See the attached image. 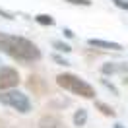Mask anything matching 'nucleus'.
<instances>
[{
  "mask_svg": "<svg viewBox=\"0 0 128 128\" xmlns=\"http://www.w3.org/2000/svg\"><path fill=\"white\" fill-rule=\"evenodd\" d=\"M0 52L12 56L16 60H22V62H33L41 58V50L33 41L25 37L8 35V33H0Z\"/></svg>",
  "mask_w": 128,
  "mask_h": 128,
  "instance_id": "obj_1",
  "label": "nucleus"
},
{
  "mask_svg": "<svg viewBox=\"0 0 128 128\" xmlns=\"http://www.w3.org/2000/svg\"><path fill=\"white\" fill-rule=\"evenodd\" d=\"M56 84L62 89L74 93V95L86 97V99H93L95 97V89L91 88L88 82H84L80 76H76V74H58L56 76Z\"/></svg>",
  "mask_w": 128,
  "mask_h": 128,
  "instance_id": "obj_2",
  "label": "nucleus"
},
{
  "mask_svg": "<svg viewBox=\"0 0 128 128\" xmlns=\"http://www.w3.org/2000/svg\"><path fill=\"white\" fill-rule=\"evenodd\" d=\"M0 103L10 107V109H14L18 112H29L31 111V101H29V97L22 93V91H18V89H10V91H2L0 93Z\"/></svg>",
  "mask_w": 128,
  "mask_h": 128,
  "instance_id": "obj_3",
  "label": "nucleus"
},
{
  "mask_svg": "<svg viewBox=\"0 0 128 128\" xmlns=\"http://www.w3.org/2000/svg\"><path fill=\"white\" fill-rule=\"evenodd\" d=\"M18 84H20V74H18L16 68L0 66V93L14 89Z\"/></svg>",
  "mask_w": 128,
  "mask_h": 128,
  "instance_id": "obj_4",
  "label": "nucleus"
},
{
  "mask_svg": "<svg viewBox=\"0 0 128 128\" xmlns=\"http://www.w3.org/2000/svg\"><path fill=\"white\" fill-rule=\"evenodd\" d=\"M89 47H95V48H103V50H122L118 43H112V41H103V39H89L88 41Z\"/></svg>",
  "mask_w": 128,
  "mask_h": 128,
  "instance_id": "obj_5",
  "label": "nucleus"
},
{
  "mask_svg": "<svg viewBox=\"0 0 128 128\" xmlns=\"http://www.w3.org/2000/svg\"><path fill=\"white\" fill-rule=\"evenodd\" d=\"M39 128H64V122L60 118H56V116L47 114V116H43L39 120Z\"/></svg>",
  "mask_w": 128,
  "mask_h": 128,
  "instance_id": "obj_6",
  "label": "nucleus"
},
{
  "mask_svg": "<svg viewBox=\"0 0 128 128\" xmlns=\"http://www.w3.org/2000/svg\"><path fill=\"white\" fill-rule=\"evenodd\" d=\"M103 74H118V72H128V64H116V62H107L101 68Z\"/></svg>",
  "mask_w": 128,
  "mask_h": 128,
  "instance_id": "obj_7",
  "label": "nucleus"
},
{
  "mask_svg": "<svg viewBox=\"0 0 128 128\" xmlns=\"http://www.w3.org/2000/svg\"><path fill=\"white\" fill-rule=\"evenodd\" d=\"M86 122H88V111L86 109H78L74 112V124L76 126H86Z\"/></svg>",
  "mask_w": 128,
  "mask_h": 128,
  "instance_id": "obj_8",
  "label": "nucleus"
},
{
  "mask_svg": "<svg viewBox=\"0 0 128 128\" xmlns=\"http://www.w3.org/2000/svg\"><path fill=\"white\" fill-rule=\"evenodd\" d=\"M35 22L41 24V25H54L52 16H47V14H39V16H35Z\"/></svg>",
  "mask_w": 128,
  "mask_h": 128,
  "instance_id": "obj_9",
  "label": "nucleus"
},
{
  "mask_svg": "<svg viewBox=\"0 0 128 128\" xmlns=\"http://www.w3.org/2000/svg\"><path fill=\"white\" fill-rule=\"evenodd\" d=\"M95 107H97V109H101V112H103V114H107V116H114V111H112L109 105L99 103V101H97V103H95Z\"/></svg>",
  "mask_w": 128,
  "mask_h": 128,
  "instance_id": "obj_10",
  "label": "nucleus"
},
{
  "mask_svg": "<svg viewBox=\"0 0 128 128\" xmlns=\"http://www.w3.org/2000/svg\"><path fill=\"white\" fill-rule=\"evenodd\" d=\"M52 45H54V48L62 50V52H70V50H72V47H70V45H66V43H62V41H54Z\"/></svg>",
  "mask_w": 128,
  "mask_h": 128,
  "instance_id": "obj_11",
  "label": "nucleus"
},
{
  "mask_svg": "<svg viewBox=\"0 0 128 128\" xmlns=\"http://www.w3.org/2000/svg\"><path fill=\"white\" fill-rule=\"evenodd\" d=\"M70 4H76V6H91L89 0H68Z\"/></svg>",
  "mask_w": 128,
  "mask_h": 128,
  "instance_id": "obj_12",
  "label": "nucleus"
},
{
  "mask_svg": "<svg viewBox=\"0 0 128 128\" xmlns=\"http://www.w3.org/2000/svg\"><path fill=\"white\" fill-rule=\"evenodd\" d=\"M112 2H114V4L118 6V8H122V10H128V2H126V0H112Z\"/></svg>",
  "mask_w": 128,
  "mask_h": 128,
  "instance_id": "obj_13",
  "label": "nucleus"
},
{
  "mask_svg": "<svg viewBox=\"0 0 128 128\" xmlns=\"http://www.w3.org/2000/svg\"><path fill=\"white\" fill-rule=\"evenodd\" d=\"M103 84H105V86H107V88H109V89H111L112 93H116V88H114L112 84H109V82H107V80H103Z\"/></svg>",
  "mask_w": 128,
  "mask_h": 128,
  "instance_id": "obj_14",
  "label": "nucleus"
},
{
  "mask_svg": "<svg viewBox=\"0 0 128 128\" xmlns=\"http://www.w3.org/2000/svg\"><path fill=\"white\" fill-rule=\"evenodd\" d=\"M0 16L8 18V20H14V16H12V14H8V12H4V10H0Z\"/></svg>",
  "mask_w": 128,
  "mask_h": 128,
  "instance_id": "obj_15",
  "label": "nucleus"
},
{
  "mask_svg": "<svg viewBox=\"0 0 128 128\" xmlns=\"http://www.w3.org/2000/svg\"><path fill=\"white\" fill-rule=\"evenodd\" d=\"M54 60H56L58 64H62V66H66V64H68L66 60H64V58H60V56H54Z\"/></svg>",
  "mask_w": 128,
  "mask_h": 128,
  "instance_id": "obj_16",
  "label": "nucleus"
},
{
  "mask_svg": "<svg viewBox=\"0 0 128 128\" xmlns=\"http://www.w3.org/2000/svg\"><path fill=\"white\" fill-rule=\"evenodd\" d=\"M62 33H64V35H66V37H68V39H72V37H74V33L70 31V29H64Z\"/></svg>",
  "mask_w": 128,
  "mask_h": 128,
  "instance_id": "obj_17",
  "label": "nucleus"
},
{
  "mask_svg": "<svg viewBox=\"0 0 128 128\" xmlns=\"http://www.w3.org/2000/svg\"><path fill=\"white\" fill-rule=\"evenodd\" d=\"M122 84H124V86H128V78H124V80H122Z\"/></svg>",
  "mask_w": 128,
  "mask_h": 128,
  "instance_id": "obj_18",
  "label": "nucleus"
},
{
  "mask_svg": "<svg viewBox=\"0 0 128 128\" xmlns=\"http://www.w3.org/2000/svg\"><path fill=\"white\" fill-rule=\"evenodd\" d=\"M114 128H124V126H122V124H114Z\"/></svg>",
  "mask_w": 128,
  "mask_h": 128,
  "instance_id": "obj_19",
  "label": "nucleus"
}]
</instances>
